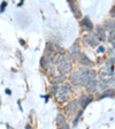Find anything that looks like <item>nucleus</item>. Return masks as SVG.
I'll return each instance as SVG.
<instances>
[{"label": "nucleus", "instance_id": "nucleus-16", "mask_svg": "<svg viewBox=\"0 0 115 129\" xmlns=\"http://www.w3.org/2000/svg\"><path fill=\"white\" fill-rule=\"evenodd\" d=\"M110 32H109V39H115V23H112L110 25Z\"/></svg>", "mask_w": 115, "mask_h": 129}, {"label": "nucleus", "instance_id": "nucleus-9", "mask_svg": "<svg viewBox=\"0 0 115 129\" xmlns=\"http://www.w3.org/2000/svg\"><path fill=\"white\" fill-rule=\"evenodd\" d=\"M82 25H83L86 30H89V31H92V29H93V24H92L91 20L89 19V17H84V19L82 20Z\"/></svg>", "mask_w": 115, "mask_h": 129}, {"label": "nucleus", "instance_id": "nucleus-14", "mask_svg": "<svg viewBox=\"0 0 115 129\" xmlns=\"http://www.w3.org/2000/svg\"><path fill=\"white\" fill-rule=\"evenodd\" d=\"M97 85H98V83H97V81L96 80H93L91 82V83L89 84L86 88H88V90L90 92H96V89H97Z\"/></svg>", "mask_w": 115, "mask_h": 129}, {"label": "nucleus", "instance_id": "nucleus-24", "mask_svg": "<svg viewBox=\"0 0 115 129\" xmlns=\"http://www.w3.org/2000/svg\"><path fill=\"white\" fill-rule=\"evenodd\" d=\"M25 129H32V128H31V126H30V124H27V126H25Z\"/></svg>", "mask_w": 115, "mask_h": 129}, {"label": "nucleus", "instance_id": "nucleus-3", "mask_svg": "<svg viewBox=\"0 0 115 129\" xmlns=\"http://www.w3.org/2000/svg\"><path fill=\"white\" fill-rule=\"evenodd\" d=\"M58 69H59V72L61 73L62 75H66V74H68L71 70V63H70V61L67 58L63 56L58 62Z\"/></svg>", "mask_w": 115, "mask_h": 129}, {"label": "nucleus", "instance_id": "nucleus-6", "mask_svg": "<svg viewBox=\"0 0 115 129\" xmlns=\"http://www.w3.org/2000/svg\"><path fill=\"white\" fill-rule=\"evenodd\" d=\"M68 53H69V56L71 58V59H74V58H76L77 55H80V47H78L77 44L71 45V47L69 48Z\"/></svg>", "mask_w": 115, "mask_h": 129}, {"label": "nucleus", "instance_id": "nucleus-5", "mask_svg": "<svg viewBox=\"0 0 115 129\" xmlns=\"http://www.w3.org/2000/svg\"><path fill=\"white\" fill-rule=\"evenodd\" d=\"M84 40H85V43L88 44L89 46H91V47H96L98 45V38L93 37V36H85L84 37Z\"/></svg>", "mask_w": 115, "mask_h": 129}, {"label": "nucleus", "instance_id": "nucleus-13", "mask_svg": "<svg viewBox=\"0 0 115 129\" xmlns=\"http://www.w3.org/2000/svg\"><path fill=\"white\" fill-rule=\"evenodd\" d=\"M96 31H97V37H98V39H99V40L106 39V35H105V29H104V28L98 27Z\"/></svg>", "mask_w": 115, "mask_h": 129}, {"label": "nucleus", "instance_id": "nucleus-17", "mask_svg": "<svg viewBox=\"0 0 115 129\" xmlns=\"http://www.w3.org/2000/svg\"><path fill=\"white\" fill-rule=\"evenodd\" d=\"M82 113H83V111H82V112H80V113H78V115L76 116L75 121H74V126H76V124H77V122H78V119H80V116L82 115Z\"/></svg>", "mask_w": 115, "mask_h": 129}, {"label": "nucleus", "instance_id": "nucleus-2", "mask_svg": "<svg viewBox=\"0 0 115 129\" xmlns=\"http://www.w3.org/2000/svg\"><path fill=\"white\" fill-rule=\"evenodd\" d=\"M68 96H69V86L67 84H61L58 86V91H56V98L60 103H63L67 100Z\"/></svg>", "mask_w": 115, "mask_h": 129}, {"label": "nucleus", "instance_id": "nucleus-15", "mask_svg": "<svg viewBox=\"0 0 115 129\" xmlns=\"http://www.w3.org/2000/svg\"><path fill=\"white\" fill-rule=\"evenodd\" d=\"M106 97H114V90H106V91H104V93L99 97V99H104Z\"/></svg>", "mask_w": 115, "mask_h": 129}, {"label": "nucleus", "instance_id": "nucleus-7", "mask_svg": "<svg viewBox=\"0 0 115 129\" xmlns=\"http://www.w3.org/2000/svg\"><path fill=\"white\" fill-rule=\"evenodd\" d=\"M92 102V97L91 96H82L80 98V105L82 108H85L90 103Z\"/></svg>", "mask_w": 115, "mask_h": 129}, {"label": "nucleus", "instance_id": "nucleus-25", "mask_svg": "<svg viewBox=\"0 0 115 129\" xmlns=\"http://www.w3.org/2000/svg\"><path fill=\"white\" fill-rule=\"evenodd\" d=\"M112 44H113V47H114V50H115V40H114V42H113Z\"/></svg>", "mask_w": 115, "mask_h": 129}, {"label": "nucleus", "instance_id": "nucleus-19", "mask_svg": "<svg viewBox=\"0 0 115 129\" xmlns=\"http://www.w3.org/2000/svg\"><path fill=\"white\" fill-rule=\"evenodd\" d=\"M97 52H98V53H102V52H105V47L104 46H99V48L97 50Z\"/></svg>", "mask_w": 115, "mask_h": 129}, {"label": "nucleus", "instance_id": "nucleus-1", "mask_svg": "<svg viewBox=\"0 0 115 129\" xmlns=\"http://www.w3.org/2000/svg\"><path fill=\"white\" fill-rule=\"evenodd\" d=\"M78 74H80V78H81V84L84 86H88L96 77V74H94L93 70L86 69V68L82 69Z\"/></svg>", "mask_w": 115, "mask_h": 129}, {"label": "nucleus", "instance_id": "nucleus-21", "mask_svg": "<svg viewBox=\"0 0 115 129\" xmlns=\"http://www.w3.org/2000/svg\"><path fill=\"white\" fill-rule=\"evenodd\" d=\"M99 88L100 89H106V84H105V83H100L99 84Z\"/></svg>", "mask_w": 115, "mask_h": 129}, {"label": "nucleus", "instance_id": "nucleus-18", "mask_svg": "<svg viewBox=\"0 0 115 129\" xmlns=\"http://www.w3.org/2000/svg\"><path fill=\"white\" fill-rule=\"evenodd\" d=\"M6 6H7V3H6V1H4V3L1 4V6H0V12H4V9H5Z\"/></svg>", "mask_w": 115, "mask_h": 129}, {"label": "nucleus", "instance_id": "nucleus-8", "mask_svg": "<svg viewBox=\"0 0 115 129\" xmlns=\"http://www.w3.org/2000/svg\"><path fill=\"white\" fill-rule=\"evenodd\" d=\"M80 61L83 66H86V67H92L93 66V62L89 59L85 54H80Z\"/></svg>", "mask_w": 115, "mask_h": 129}, {"label": "nucleus", "instance_id": "nucleus-20", "mask_svg": "<svg viewBox=\"0 0 115 129\" xmlns=\"http://www.w3.org/2000/svg\"><path fill=\"white\" fill-rule=\"evenodd\" d=\"M110 15H112L113 17H115V5L113 6V8H112V12H110Z\"/></svg>", "mask_w": 115, "mask_h": 129}, {"label": "nucleus", "instance_id": "nucleus-4", "mask_svg": "<svg viewBox=\"0 0 115 129\" xmlns=\"http://www.w3.org/2000/svg\"><path fill=\"white\" fill-rule=\"evenodd\" d=\"M100 77L102 80H106L109 82V81L115 80V73L109 68H104V69L100 70Z\"/></svg>", "mask_w": 115, "mask_h": 129}, {"label": "nucleus", "instance_id": "nucleus-22", "mask_svg": "<svg viewBox=\"0 0 115 129\" xmlns=\"http://www.w3.org/2000/svg\"><path fill=\"white\" fill-rule=\"evenodd\" d=\"M58 129H69V127H68V124H64L63 127H61V128H58Z\"/></svg>", "mask_w": 115, "mask_h": 129}, {"label": "nucleus", "instance_id": "nucleus-23", "mask_svg": "<svg viewBox=\"0 0 115 129\" xmlns=\"http://www.w3.org/2000/svg\"><path fill=\"white\" fill-rule=\"evenodd\" d=\"M6 93H7V94H11L12 91H11V90H8V89H6Z\"/></svg>", "mask_w": 115, "mask_h": 129}, {"label": "nucleus", "instance_id": "nucleus-12", "mask_svg": "<svg viewBox=\"0 0 115 129\" xmlns=\"http://www.w3.org/2000/svg\"><path fill=\"white\" fill-rule=\"evenodd\" d=\"M56 126H58V128H61V127H63L64 124H67V122H66V119H64V116L62 115V114H59V115L56 116Z\"/></svg>", "mask_w": 115, "mask_h": 129}, {"label": "nucleus", "instance_id": "nucleus-11", "mask_svg": "<svg viewBox=\"0 0 115 129\" xmlns=\"http://www.w3.org/2000/svg\"><path fill=\"white\" fill-rule=\"evenodd\" d=\"M70 82H71V84H72V85H75V86L80 85V84H81L80 74H78V73H75L74 75H71V76H70Z\"/></svg>", "mask_w": 115, "mask_h": 129}, {"label": "nucleus", "instance_id": "nucleus-10", "mask_svg": "<svg viewBox=\"0 0 115 129\" xmlns=\"http://www.w3.org/2000/svg\"><path fill=\"white\" fill-rule=\"evenodd\" d=\"M77 103L78 102H76V100H74V102H70L69 104L66 106V111H67L69 114H71V113L74 112V111H76V108H77V105H78Z\"/></svg>", "mask_w": 115, "mask_h": 129}]
</instances>
